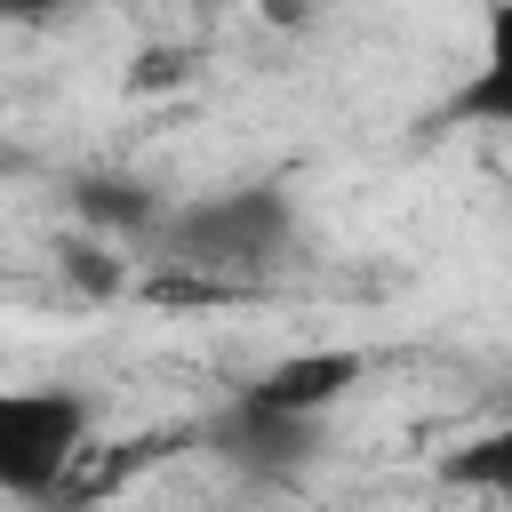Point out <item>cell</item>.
<instances>
[{
	"label": "cell",
	"instance_id": "1",
	"mask_svg": "<svg viewBox=\"0 0 512 512\" xmlns=\"http://www.w3.org/2000/svg\"><path fill=\"white\" fill-rule=\"evenodd\" d=\"M296 240V200L280 184H240V192H200L184 208H152L144 248L168 264V288L224 296L256 272H272Z\"/></svg>",
	"mask_w": 512,
	"mask_h": 512
},
{
	"label": "cell",
	"instance_id": "2",
	"mask_svg": "<svg viewBox=\"0 0 512 512\" xmlns=\"http://www.w3.org/2000/svg\"><path fill=\"white\" fill-rule=\"evenodd\" d=\"M96 400L80 384H0V496H64L88 456Z\"/></svg>",
	"mask_w": 512,
	"mask_h": 512
},
{
	"label": "cell",
	"instance_id": "3",
	"mask_svg": "<svg viewBox=\"0 0 512 512\" xmlns=\"http://www.w3.org/2000/svg\"><path fill=\"white\" fill-rule=\"evenodd\" d=\"M360 368H368L360 352H296V360H272V368L248 384V400H264V408H280V416H320V408H336V400L352 392Z\"/></svg>",
	"mask_w": 512,
	"mask_h": 512
},
{
	"label": "cell",
	"instance_id": "4",
	"mask_svg": "<svg viewBox=\"0 0 512 512\" xmlns=\"http://www.w3.org/2000/svg\"><path fill=\"white\" fill-rule=\"evenodd\" d=\"M72 0H0V16L8 24H48V16H64Z\"/></svg>",
	"mask_w": 512,
	"mask_h": 512
}]
</instances>
